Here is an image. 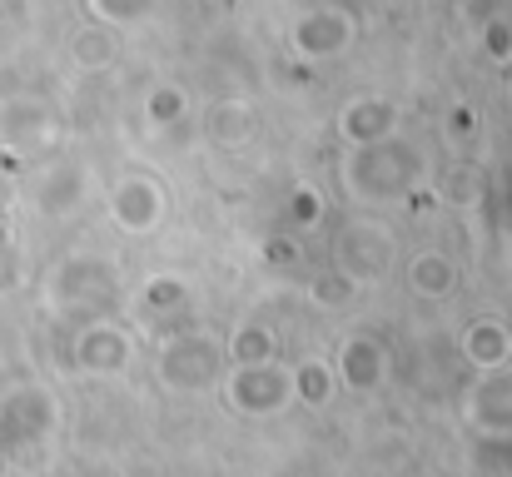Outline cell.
<instances>
[{"instance_id":"1","label":"cell","mask_w":512,"mask_h":477,"mask_svg":"<svg viewBox=\"0 0 512 477\" xmlns=\"http://www.w3.org/2000/svg\"><path fill=\"white\" fill-rule=\"evenodd\" d=\"M428 159L418 155L408 140H383V145H363L348 150L339 164V179L348 184V194L358 204H393L403 194H413V184L423 179Z\"/></svg>"},{"instance_id":"2","label":"cell","mask_w":512,"mask_h":477,"mask_svg":"<svg viewBox=\"0 0 512 477\" xmlns=\"http://www.w3.org/2000/svg\"><path fill=\"white\" fill-rule=\"evenodd\" d=\"M115 294H120V269L105 254H65L45 279V304L75 323L105 318V304Z\"/></svg>"},{"instance_id":"3","label":"cell","mask_w":512,"mask_h":477,"mask_svg":"<svg viewBox=\"0 0 512 477\" xmlns=\"http://www.w3.org/2000/svg\"><path fill=\"white\" fill-rule=\"evenodd\" d=\"M229 373V358H224V338L204 333V328H189V333H170L155 353V378L170 388V393H219Z\"/></svg>"},{"instance_id":"4","label":"cell","mask_w":512,"mask_h":477,"mask_svg":"<svg viewBox=\"0 0 512 477\" xmlns=\"http://www.w3.org/2000/svg\"><path fill=\"white\" fill-rule=\"evenodd\" d=\"M393 269V234L378 219H353L334 239V274L348 289H373Z\"/></svg>"},{"instance_id":"5","label":"cell","mask_w":512,"mask_h":477,"mask_svg":"<svg viewBox=\"0 0 512 477\" xmlns=\"http://www.w3.org/2000/svg\"><path fill=\"white\" fill-rule=\"evenodd\" d=\"M219 398L239 413V418H274L294 403V373L274 358V363H244L229 368L219 383Z\"/></svg>"},{"instance_id":"6","label":"cell","mask_w":512,"mask_h":477,"mask_svg":"<svg viewBox=\"0 0 512 477\" xmlns=\"http://www.w3.org/2000/svg\"><path fill=\"white\" fill-rule=\"evenodd\" d=\"M110 219H115L120 234H135V239L155 234L160 219H165V189H160V179L155 174H140V169L120 174L110 184Z\"/></svg>"},{"instance_id":"7","label":"cell","mask_w":512,"mask_h":477,"mask_svg":"<svg viewBox=\"0 0 512 477\" xmlns=\"http://www.w3.org/2000/svg\"><path fill=\"white\" fill-rule=\"evenodd\" d=\"M329 373H334V383L348 388V393H373V388H383V378H388V343H383L373 328L343 333Z\"/></svg>"},{"instance_id":"8","label":"cell","mask_w":512,"mask_h":477,"mask_svg":"<svg viewBox=\"0 0 512 477\" xmlns=\"http://www.w3.org/2000/svg\"><path fill=\"white\" fill-rule=\"evenodd\" d=\"M130 358H135V338H130L125 323H115V318L80 323V333H75V368L80 373H95V378L125 373Z\"/></svg>"},{"instance_id":"9","label":"cell","mask_w":512,"mask_h":477,"mask_svg":"<svg viewBox=\"0 0 512 477\" xmlns=\"http://www.w3.org/2000/svg\"><path fill=\"white\" fill-rule=\"evenodd\" d=\"M463 418L473 433H493V438H512V368L498 373H478V383L463 398Z\"/></svg>"},{"instance_id":"10","label":"cell","mask_w":512,"mask_h":477,"mask_svg":"<svg viewBox=\"0 0 512 477\" xmlns=\"http://www.w3.org/2000/svg\"><path fill=\"white\" fill-rule=\"evenodd\" d=\"M398 135V110L378 95H358L339 110V140L348 150H363V145H383Z\"/></svg>"},{"instance_id":"11","label":"cell","mask_w":512,"mask_h":477,"mask_svg":"<svg viewBox=\"0 0 512 477\" xmlns=\"http://www.w3.org/2000/svg\"><path fill=\"white\" fill-rule=\"evenodd\" d=\"M55 110L50 105H40V100H10V105H0V145H10V150H25V155H35V150H45L50 140H55Z\"/></svg>"},{"instance_id":"12","label":"cell","mask_w":512,"mask_h":477,"mask_svg":"<svg viewBox=\"0 0 512 477\" xmlns=\"http://www.w3.org/2000/svg\"><path fill=\"white\" fill-rule=\"evenodd\" d=\"M348 40H353V20L343 10H309L294 25V50L304 60H329V55H339Z\"/></svg>"},{"instance_id":"13","label":"cell","mask_w":512,"mask_h":477,"mask_svg":"<svg viewBox=\"0 0 512 477\" xmlns=\"http://www.w3.org/2000/svg\"><path fill=\"white\" fill-rule=\"evenodd\" d=\"M463 358L473 373H498L512 363V328L503 318H478L463 328Z\"/></svg>"},{"instance_id":"14","label":"cell","mask_w":512,"mask_h":477,"mask_svg":"<svg viewBox=\"0 0 512 477\" xmlns=\"http://www.w3.org/2000/svg\"><path fill=\"white\" fill-rule=\"evenodd\" d=\"M408 289L418 299H448L458 289V264L443 249H423L408 259Z\"/></svg>"},{"instance_id":"15","label":"cell","mask_w":512,"mask_h":477,"mask_svg":"<svg viewBox=\"0 0 512 477\" xmlns=\"http://www.w3.org/2000/svg\"><path fill=\"white\" fill-rule=\"evenodd\" d=\"M184 304H189V289H184L179 274H150L140 299H135L140 318H150V323H165V318L184 314Z\"/></svg>"},{"instance_id":"16","label":"cell","mask_w":512,"mask_h":477,"mask_svg":"<svg viewBox=\"0 0 512 477\" xmlns=\"http://www.w3.org/2000/svg\"><path fill=\"white\" fill-rule=\"evenodd\" d=\"M224 358L229 368H244V363H274L279 358V343L264 323H239L229 338H224Z\"/></svg>"},{"instance_id":"17","label":"cell","mask_w":512,"mask_h":477,"mask_svg":"<svg viewBox=\"0 0 512 477\" xmlns=\"http://www.w3.org/2000/svg\"><path fill=\"white\" fill-rule=\"evenodd\" d=\"M249 135H254V110L244 100H224V105L209 110V140L214 145L239 150V145H249Z\"/></svg>"},{"instance_id":"18","label":"cell","mask_w":512,"mask_h":477,"mask_svg":"<svg viewBox=\"0 0 512 477\" xmlns=\"http://www.w3.org/2000/svg\"><path fill=\"white\" fill-rule=\"evenodd\" d=\"M468 477H512V438L493 433H473V453H468Z\"/></svg>"},{"instance_id":"19","label":"cell","mask_w":512,"mask_h":477,"mask_svg":"<svg viewBox=\"0 0 512 477\" xmlns=\"http://www.w3.org/2000/svg\"><path fill=\"white\" fill-rule=\"evenodd\" d=\"M289 373H294V403H314V408H324V403L334 398V388H339L324 358H304V363L289 368Z\"/></svg>"},{"instance_id":"20","label":"cell","mask_w":512,"mask_h":477,"mask_svg":"<svg viewBox=\"0 0 512 477\" xmlns=\"http://www.w3.org/2000/svg\"><path fill=\"white\" fill-rule=\"evenodd\" d=\"M70 50H75V65H85V70H105V65L115 60L120 45H115V35H110L105 25H85V30L75 35Z\"/></svg>"},{"instance_id":"21","label":"cell","mask_w":512,"mask_h":477,"mask_svg":"<svg viewBox=\"0 0 512 477\" xmlns=\"http://www.w3.org/2000/svg\"><path fill=\"white\" fill-rule=\"evenodd\" d=\"M160 0H90V10H95V20L110 30V25H135V20H145L150 10H155Z\"/></svg>"},{"instance_id":"22","label":"cell","mask_w":512,"mask_h":477,"mask_svg":"<svg viewBox=\"0 0 512 477\" xmlns=\"http://www.w3.org/2000/svg\"><path fill=\"white\" fill-rule=\"evenodd\" d=\"M20 284H25V254L0 234V299H5V294H15Z\"/></svg>"},{"instance_id":"23","label":"cell","mask_w":512,"mask_h":477,"mask_svg":"<svg viewBox=\"0 0 512 477\" xmlns=\"http://www.w3.org/2000/svg\"><path fill=\"white\" fill-rule=\"evenodd\" d=\"M483 50H488L493 60H512V25L503 15H493V20L483 25Z\"/></svg>"},{"instance_id":"24","label":"cell","mask_w":512,"mask_h":477,"mask_svg":"<svg viewBox=\"0 0 512 477\" xmlns=\"http://www.w3.org/2000/svg\"><path fill=\"white\" fill-rule=\"evenodd\" d=\"M179 115H184V95H179V90L165 85V90L150 95V120H155V125H174Z\"/></svg>"},{"instance_id":"25","label":"cell","mask_w":512,"mask_h":477,"mask_svg":"<svg viewBox=\"0 0 512 477\" xmlns=\"http://www.w3.org/2000/svg\"><path fill=\"white\" fill-rule=\"evenodd\" d=\"M353 299V289L343 284L339 274H319L314 279V304H324V309H339V304H348Z\"/></svg>"},{"instance_id":"26","label":"cell","mask_w":512,"mask_h":477,"mask_svg":"<svg viewBox=\"0 0 512 477\" xmlns=\"http://www.w3.org/2000/svg\"><path fill=\"white\" fill-rule=\"evenodd\" d=\"M289 214H294V224L314 229V224H319V194H314V189H299L294 204H289Z\"/></svg>"}]
</instances>
